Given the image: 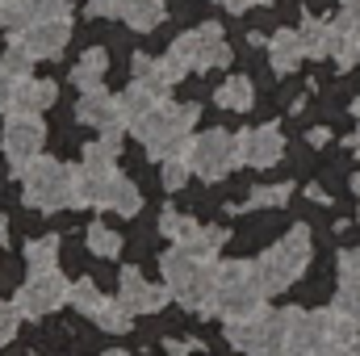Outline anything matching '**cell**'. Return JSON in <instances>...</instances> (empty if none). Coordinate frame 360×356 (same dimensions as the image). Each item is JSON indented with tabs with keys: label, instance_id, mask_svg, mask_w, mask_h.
<instances>
[{
	"label": "cell",
	"instance_id": "ab89813d",
	"mask_svg": "<svg viewBox=\"0 0 360 356\" xmlns=\"http://www.w3.org/2000/svg\"><path fill=\"white\" fill-rule=\"evenodd\" d=\"M340 276H360V248H344L340 252Z\"/></svg>",
	"mask_w": 360,
	"mask_h": 356
},
{
	"label": "cell",
	"instance_id": "c3c4849f",
	"mask_svg": "<svg viewBox=\"0 0 360 356\" xmlns=\"http://www.w3.org/2000/svg\"><path fill=\"white\" fill-rule=\"evenodd\" d=\"M105 356H126V352H122V348H113V352H105Z\"/></svg>",
	"mask_w": 360,
	"mask_h": 356
},
{
	"label": "cell",
	"instance_id": "bcb514c9",
	"mask_svg": "<svg viewBox=\"0 0 360 356\" xmlns=\"http://www.w3.org/2000/svg\"><path fill=\"white\" fill-rule=\"evenodd\" d=\"M352 151L360 155V126H356V134H352Z\"/></svg>",
	"mask_w": 360,
	"mask_h": 356
},
{
	"label": "cell",
	"instance_id": "b9f144b4",
	"mask_svg": "<svg viewBox=\"0 0 360 356\" xmlns=\"http://www.w3.org/2000/svg\"><path fill=\"white\" fill-rule=\"evenodd\" d=\"M214 4H218V8H226L231 17H239V13H248V8H252L256 0H214Z\"/></svg>",
	"mask_w": 360,
	"mask_h": 356
},
{
	"label": "cell",
	"instance_id": "4316f807",
	"mask_svg": "<svg viewBox=\"0 0 360 356\" xmlns=\"http://www.w3.org/2000/svg\"><path fill=\"white\" fill-rule=\"evenodd\" d=\"M105 205H109V210H117L122 218H134V214L143 210V193H139V184H134L130 177H122V172H117V177L109 180Z\"/></svg>",
	"mask_w": 360,
	"mask_h": 356
},
{
	"label": "cell",
	"instance_id": "7a4b0ae2",
	"mask_svg": "<svg viewBox=\"0 0 360 356\" xmlns=\"http://www.w3.org/2000/svg\"><path fill=\"white\" fill-rule=\"evenodd\" d=\"M201 117V105L197 101H164L155 105L139 126H134V139L143 143V151L160 164V160H172L188 151V139H193V126Z\"/></svg>",
	"mask_w": 360,
	"mask_h": 356
},
{
	"label": "cell",
	"instance_id": "4fadbf2b",
	"mask_svg": "<svg viewBox=\"0 0 360 356\" xmlns=\"http://www.w3.org/2000/svg\"><path fill=\"white\" fill-rule=\"evenodd\" d=\"M13 38L30 51L34 63H38V59H59V55L68 51V42H72V17L63 13V17L34 21L30 30H21V34H13Z\"/></svg>",
	"mask_w": 360,
	"mask_h": 356
},
{
	"label": "cell",
	"instance_id": "7bdbcfd3",
	"mask_svg": "<svg viewBox=\"0 0 360 356\" xmlns=\"http://www.w3.org/2000/svg\"><path fill=\"white\" fill-rule=\"evenodd\" d=\"M306 139H310V147H323V143H327V139H331V130H323V126H319V130H310V134H306Z\"/></svg>",
	"mask_w": 360,
	"mask_h": 356
},
{
	"label": "cell",
	"instance_id": "ffe728a7",
	"mask_svg": "<svg viewBox=\"0 0 360 356\" xmlns=\"http://www.w3.org/2000/svg\"><path fill=\"white\" fill-rule=\"evenodd\" d=\"M105 72H109V51L105 46H89L80 59H76V68H72V84L80 92H92L105 84Z\"/></svg>",
	"mask_w": 360,
	"mask_h": 356
},
{
	"label": "cell",
	"instance_id": "484cf974",
	"mask_svg": "<svg viewBox=\"0 0 360 356\" xmlns=\"http://www.w3.org/2000/svg\"><path fill=\"white\" fill-rule=\"evenodd\" d=\"M160 231H164V239H172V248H184V252H193V243H197V235H201V222L197 218H184L176 214L172 205L160 214Z\"/></svg>",
	"mask_w": 360,
	"mask_h": 356
},
{
	"label": "cell",
	"instance_id": "3957f363",
	"mask_svg": "<svg viewBox=\"0 0 360 356\" xmlns=\"http://www.w3.org/2000/svg\"><path fill=\"white\" fill-rule=\"evenodd\" d=\"M269 293L256 276V260H226L218 265V281H214V298H210V310L214 319L222 323H243V319H256L264 310Z\"/></svg>",
	"mask_w": 360,
	"mask_h": 356
},
{
	"label": "cell",
	"instance_id": "8992f818",
	"mask_svg": "<svg viewBox=\"0 0 360 356\" xmlns=\"http://www.w3.org/2000/svg\"><path fill=\"white\" fill-rule=\"evenodd\" d=\"M226 340H231V348H239L248 356H293L285 310H260L256 319L226 323Z\"/></svg>",
	"mask_w": 360,
	"mask_h": 356
},
{
	"label": "cell",
	"instance_id": "2e32d148",
	"mask_svg": "<svg viewBox=\"0 0 360 356\" xmlns=\"http://www.w3.org/2000/svg\"><path fill=\"white\" fill-rule=\"evenodd\" d=\"M76 117L92 126V130H101V134H122L126 126H122V105H117V96L105 89H92V92H80V101H76Z\"/></svg>",
	"mask_w": 360,
	"mask_h": 356
},
{
	"label": "cell",
	"instance_id": "277c9868",
	"mask_svg": "<svg viewBox=\"0 0 360 356\" xmlns=\"http://www.w3.org/2000/svg\"><path fill=\"white\" fill-rule=\"evenodd\" d=\"M160 268H164V285L168 293L176 298L180 306L188 310H210V298H214V281H218V265L214 260H201L184 248H168L160 256Z\"/></svg>",
	"mask_w": 360,
	"mask_h": 356
},
{
	"label": "cell",
	"instance_id": "6da1fadb",
	"mask_svg": "<svg viewBox=\"0 0 360 356\" xmlns=\"http://www.w3.org/2000/svg\"><path fill=\"white\" fill-rule=\"evenodd\" d=\"M289 319V340L297 356H335L352 336H360V319L327 306V310H302V306H285Z\"/></svg>",
	"mask_w": 360,
	"mask_h": 356
},
{
	"label": "cell",
	"instance_id": "681fc988",
	"mask_svg": "<svg viewBox=\"0 0 360 356\" xmlns=\"http://www.w3.org/2000/svg\"><path fill=\"white\" fill-rule=\"evenodd\" d=\"M352 113H356V117H360V96H356V105H352Z\"/></svg>",
	"mask_w": 360,
	"mask_h": 356
},
{
	"label": "cell",
	"instance_id": "f1b7e54d",
	"mask_svg": "<svg viewBox=\"0 0 360 356\" xmlns=\"http://www.w3.org/2000/svg\"><path fill=\"white\" fill-rule=\"evenodd\" d=\"M68 306H76V310H80L84 319H96V310L105 306V293L96 289V281H92V276H80V281H72Z\"/></svg>",
	"mask_w": 360,
	"mask_h": 356
},
{
	"label": "cell",
	"instance_id": "74e56055",
	"mask_svg": "<svg viewBox=\"0 0 360 356\" xmlns=\"http://www.w3.org/2000/svg\"><path fill=\"white\" fill-rule=\"evenodd\" d=\"M17 84H21V80H17V76H8V72L0 68V113H8V109H13V101H17Z\"/></svg>",
	"mask_w": 360,
	"mask_h": 356
},
{
	"label": "cell",
	"instance_id": "f907efd6",
	"mask_svg": "<svg viewBox=\"0 0 360 356\" xmlns=\"http://www.w3.org/2000/svg\"><path fill=\"white\" fill-rule=\"evenodd\" d=\"M256 4H269V0H256Z\"/></svg>",
	"mask_w": 360,
	"mask_h": 356
},
{
	"label": "cell",
	"instance_id": "9c48e42d",
	"mask_svg": "<svg viewBox=\"0 0 360 356\" xmlns=\"http://www.w3.org/2000/svg\"><path fill=\"white\" fill-rule=\"evenodd\" d=\"M184 164L201 180H222L226 172L239 168V134H231V130H201L197 139H188Z\"/></svg>",
	"mask_w": 360,
	"mask_h": 356
},
{
	"label": "cell",
	"instance_id": "d590c367",
	"mask_svg": "<svg viewBox=\"0 0 360 356\" xmlns=\"http://www.w3.org/2000/svg\"><path fill=\"white\" fill-rule=\"evenodd\" d=\"M331 306L344 310V314H352V319H360V276H340V289H335Z\"/></svg>",
	"mask_w": 360,
	"mask_h": 356
},
{
	"label": "cell",
	"instance_id": "44dd1931",
	"mask_svg": "<svg viewBox=\"0 0 360 356\" xmlns=\"http://www.w3.org/2000/svg\"><path fill=\"white\" fill-rule=\"evenodd\" d=\"M55 96H59V84L55 80H21L17 84V101H13V109L17 113H42V109H51L55 105ZM8 109V113H13Z\"/></svg>",
	"mask_w": 360,
	"mask_h": 356
},
{
	"label": "cell",
	"instance_id": "1f68e13d",
	"mask_svg": "<svg viewBox=\"0 0 360 356\" xmlns=\"http://www.w3.org/2000/svg\"><path fill=\"white\" fill-rule=\"evenodd\" d=\"M55 260H59V239L55 235H38V239L25 243V265H30V272L55 268Z\"/></svg>",
	"mask_w": 360,
	"mask_h": 356
},
{
	"label": "cell",
	"instance_id": "52a82bcc",
	"mask_svg": "<svg viewBox=\"0 0 360 356\" xmlns=\"http://www.w3.org/2000/svg\"><path fill=\"white\" fill-rule=\"evenodd\" d=\"M21 197H25V205H34L42 214L72 205V168L63 160L38 155L34 164L21 168Z\"/></svg>",
	"mask_w": 360,
	"mask_h": 356
},
{
	"label": "cell",
	"instance_id": "d6a6232c",
	"mask_svg": "<svg viewBox=\"0 0 360 356\" xmlns=\"http://www.w3.org/2000/svg\"><path fill=\"white\" fill-rule=\"evenodd\" d=\"M89 252L92 256H101V260H113V256L122 252V235L109 231L105 222H92L89 227Z\"/></svg>",
	"mask_w": 360,
	"mask_h": 356
},
{
	"label": "cell",
	"instance_id": "f546056e",
	"mask_svg": "<svg viewBox=\"0 0 360 356\" xmlns=\"http://www.w3.org/2000/svg\"><path fill=\"white\" fill-rule=\"evenodd\" d=\"M96 327L109 331V336H126L134 327V314L122 306V298H105V306L96 310Z\"/></svg>",
	"mask_w": 360,
	"mask_h": 356
},
{
	"label": "cell",
	"instance_id": "f35d334b",
	"mask_svg": "<svg viewBox=\"0 0 360 356\" xmlns=\"http://www.w3.org/2000/svg\"><path fill=\"white\" fill-rule=\"evenodd\" d=\"M126 0H89V17H122Z\"/></svg>",
	"mask_w": 360,
	"mask_h": 356
},
{
	"label": "cell",
	"instance_id": "816d5d0a",
	"mask_svg": "<svg viewBox=\"0 0 360 356\" xmlns=\"http://www.w3.org/2000/svg\"><path fill=\"white\" fill-rule=\"evenodd\" d=\"M30 356H38V352H30Z\"/></svg>",
	"mask_w": 360,
	"mask_h": 356
},
{
	"label": "cell",
	"instance_id": "8d00e7d4",
	"mask_svg": "<svg viewBox=\"0 0 360 356\" xmlns=\"http://www.w3.org/2000/svg\"><path fill=\"white\" fill-rule=\"evenodd\" d=\"M17 327H21V314L13 302H0V348L17 340Z\"/></svg>",
	"mask_w": 360,
	"mask_h": 356
},
{
	"label": "cell",
	"instance_id": "7c38bea8",
	"mask_svg": "<svg viewBox=\"0 0 360 356\" xmlns=\"http://www.w3.org/2000/svg\"><path fill=\"white\" fill-rule=\"evenodd\" d=\"M117 177L113 160H101V155H84L76 168H72V205L80 210H101L105 205V193H109V180Z\"/></svg>",
	"mask_w": 360,
	"mask_h": 356
},
{
	"label": "cell",
	"instance_id": "e575fe53",
	"mask_svg": "<svg viewBox=\"0 0 360 356\" xmlns=\"http://www.w3.org/2000/svg\"><path fill=\"white\" fill-rule=\"evenodd\" d=\"M188 177H193V168H188L180 155H172V160H160V184H164L168 193H180V189L188 184Z\"/></svg>",
	"mask_w": 360,
	"mask_h": 356
},
{
	"label": "cell",
	"instance_id": "83f0119b",
	"mask_svg": "<svg viewBox=\"0 0 360 356\" xmlns=\"http://www.w3.org/2000/svg\"><path fill=\"white\" fill-rule=\"evenodd\" d=\"M331 59L348 72L352 63H360V30L348 21H335V46H331Z\"/></svg>",
	"mask_w": 360,
	"mask_h": 356
},
{
	"label": "cell",
	"instance_id": "836d02e7",
	"mask_svg": "<svg viewBox=\"0 0 360 356\" xmlns=\"http://www.w3.org/2000/svg\"><path fill=\"white\" fill-rule=\"evenodd\" d=\"M0 68H4L8 76H17V80H30V72H34V59H30V51H25L17 38H8L4 55H0Z\"/></svg>",
	"mask_w": 360,
	"mask_h": 356
},
{
	"label": "cell",
	"instance_id": "4dcf8cb0",
	"mask_svg": "<svg viewBox=\"0 0 360 356\" xmlns=\"http://www.w3.org/2000/svg\"><path fill=\"white\" fill-rule=\"evenodd\" d=\"M289 197H293V184H289V180H281V184H260V189L248 193V205H243V210H276V205H285Z\"/></svg>",
	"mask_w": 360,
	"mask_h": 356
},
{
	"label": "cell",
	"instance_id": "30bf717a",
	"mask_svg": "<svg viewBox=\"0 0 360 356\" xmlns=\"http://www.w3.org/2000/svg\"><path fill=\"white\" fill-rule=\"evenodd\" d=\"M68 293H72V281H68L59 268H38V272H30V281L17 289L13 306H17L21 319H46L51 310H59V306L68 302Z\"/></svg>",
	"mask_w": 360,
	"mask_h": 356
},
{
	"label": "cell",
	"instance_id": "d6986e66",
	"mask_svg": "<svg viewBox=\"0 0 360 356\" xmlns=\"http://www.w3.org/2000/svg\"><path fill=\"white\" fill-rule=\"evenodd\" d=\"M302 59H306V51H302V34H297V30H276L269 38V63H272L276 76L297 72Z\"/></svg>",
	"mask_w": 360,
	"mask_h": 356
},
{
	"label": "cell",
	"instance_id": "9a60e30c",
	"mask_svg": "<svg viewBox=\"0 0 360 356\" xmlns=\"http://www.w3.org/2000/svg\"><path fill=\"white\" fill-rule=\"evenodd\" d=\"M285 155V139L281 126H256V130H239V164L248 168H272Z\"/></svg>",
	"mask_w": 360,
	"mask_h": 356
},
{
	"label": "cell",
	"instance_id": "7402d4cb",
	"mask_svg": "<svg viewBox=\"0 0 360 356\" xmlns=\"http://www.w3.org/2000/svg\"><path fill=\"white\" fill-rule=\"evenodd\" d=\"M302 51L306 59H331V46H335V25L331 21H319V17H302Z\"/></svg>",
	"mask_w": 360,
	"mask_h": 356
},
{
	"label": "cell",
	"instance_id": "7dc6e473",
	"mask_svg": "<svg viewBox=\"0 0 360 356\" xmlns=\"http://www.w3.org/2000/svg\"><path fill=\"white\" fill-rule=\"evenodd\" d=\"M352 189H356V197H360V172H356V177H352Z\"/></svg>",
	"mask_w": 360,
	"mask_h": 356
},
{
	"label": "cell",
	"instance_id": "5bb4252c",
	"mask_svg": "<svg viewBox=\"0 0 360 356\" xmlns=\"http://www.w3.org/2000/svg\"><path fill=\"white\" fill-rule=\"evenodd\" d=\"M117 298H122V306L130 310V314H155V310H164L168 306V285H151L139 268H122V276H117Z\"/></svg>",
	"mask_w": 360,
	"mask_h": 356
},
{
	"label": "cell",
	"instance_id": "d4e9b609",
	"mask_svg": "<svg viewBox=\"0 0 360 356\" xmlns=\"http://www.w3.org/2000/svg\"><path fill=\"white\" fill-rule=\"evenodd\" d=\"M164 17H168L164 0H126V8H122V21H126L130 30H139V34L160 30V25H164Z\"/></svg>",
	"mask_w": 360,
	"mask_h": 356
},
{
	"label": "cell",
	"instance_id": "5b68a950",
	"mask_svg": "<svg viewBox=\"0 0 360 356\" xmlns=\"http://www.w3.org/2000/svg\"><path fill=\"white\" fill-rule=\"evenodd\" d=\"M310 252H314V243H310V231L297 222L285 239H276L269 252L256 260V276H260V285H264V293H281V289H289L306 265H310Z\"/></svg>",
	"mask_w": 360,
	"mask_h": 356
},
{
	"label": "cell",
	"instance_id": "ee69618b",
	"mask_svg": "<svg viewBox=\"0 0 360 356\" xmlns=\"http://www.w3.org/2000/svg\"><path fill=\"white\" fill-rule=\"evenodd\" d=\"M335 356H360V336H352V340H348V344H344Z\"/></svg>",
	"mask_w": 360,
	"mask_h": 356
},
{
	"label": "cell",
	"instance_id": "60d3db41",
	"mask_svg": "<svg viewBox=\"0 0 360 356\" xmlns=\"http://www.w3.org/2000/svg\"><path fill=\"white\" fill-rule=\"evenodd\" d=\"M340 21H348V25L360 30V0H340Z\"/></svg>",
	"mask_w": 360,
	"mask_h": 356
},
{
	"label": "cell",
	"instance_id": "ba28073f",
	"mask_svg": "<svg viewBox=\"0 0 360 356\" xmlns=\"http://www.w3.org/2000/svg\"><path fill=\"white\" fill-rule=\"evenodd\" d=\"M168 55L176 59L184 72L231 68V42H226V34H222V25H218V21H201L197 30H184L176 42H172V51H168Z\"/></svg>",
	"mask_w": 360,
	"mask_h": 356
},
{
	"label": "cell",
	"instance_id": "f6af8a7d",
	"mask_svg": "<svg viewBox=\"0 0 360 356\" xmlns=\"http://www.w3.org/2000/svg\"><path fill=\"white\" fill-rule=\"evenodd\" d=\"M306 197H310V201H323V205H327V193H323L319 184H310V189H306Z\"/></svg>",
	"mask_w": 360,
	"mask_h": 356
},
{
	"label": "cell",
	"instance_id": "ac0fdd59",
	"mask_svg": "<svg viewBox=\"0 0 360 356\" xmlns=\"http://www.w3.org/2000/svg\"><path fill=\"white\" fill-rule=\"evenodd\" d=\"M63 13H68V0H0V30L21 34L34 21L63 17Z\"/></svg>",
	"mask_w": 360,
	"mask_h": 356
},
{
	"label": "cell",
	"instance_id": "cb8c5ba5",
	"mask_svg": "<svg viewBox=\"0 0 360 356\" xmlns=\"http://www.w3.org/2000/svg\"><path fill=\"white\" fill-rule=\"evenodd\" d=\"M214 105L218 109H235V113H248L256 105V84L248 76H226L218 92H214Z\"/></svg>",
	"mask_w": 360,
	"mask_h": 356
},
{
	"label": "cell",
	"instance_id": "e0dca14e",
	"mask_svg": "<svg viewBox=\"0 0 360 356\" xmlns=\"http://www.w3.org/2000/svg\"><path fill=\"white\" fill-rule=\"evenodd\" d=\"M130 68H134V84L151 89L155 96H164L168 89H176L180 80L188 76L172 55H160V59H155V55H143V51H139V55L130 59Z\"/></svg>",
	"mask_w": 360,
	"mask_h": 356
},
{
	"label": "cell",
	"instance_id": "8fae6325",
	"mask_svg": "<svg viewBox=\"0 0 360 356\" xmlns=\"http://www.w3.org/2000/svg\"><path fill=\"white\" fill-rule=\"evenodd\" d=\"M0 147H4V160L13 164V172L21 177L25 164H34L46 147V126L38 113H4V134H0Z\"/></svg>",
	"mask_w": 360,
	"mask_h": 356
},
{
	"label": "cell",
	"instance_id": "603a6c76",
	"mask_svg": "<svg viewBox=\"0 0 360 356\" xmlns=\"http://www.w3.org/2000/svg\"><path fill=\"white\" fill-rule=\"evenodd\" d=\"M160 101H164V96H155L151 89H143V84H134V80H130V89L117 96V105H122V126H126V130H134V126H139V122H143Z\"/></svg>",
	"mask_w": 360,
	"mask_h": 356
}]
</instances>
